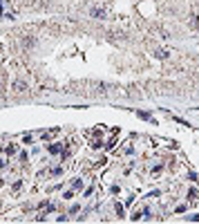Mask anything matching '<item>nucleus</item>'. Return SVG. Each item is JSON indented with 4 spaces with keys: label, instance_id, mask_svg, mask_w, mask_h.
Instances as JSON below:
<instances>
[{
    "label": "nucleus",
    "instance_id": "1",
    "mask_svg": "<svg viewBox=\"0 0 199 224\" xmlns=\"http://www.w3.org/2000/svg\"><path fill=\"white\" fill-rule=\"evenodd\" d=\"M49 153H54V155H56V153H60V146H58V144H54V146H49Z\"/></svg>",
    "mask_w": 199,
    "mask_h": 224
}]
</instances>
